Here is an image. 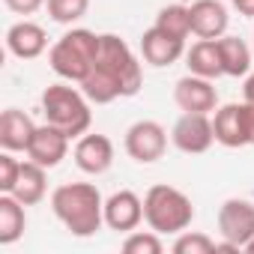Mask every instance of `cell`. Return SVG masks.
Listing matches in <instances>:
<instances>
[{
	"label": "cell",
	"mask_w": 254,
	"mask_h": 254,
	"mask_svg": "<svg viewBox=\"0 0 254 254\" xmlns=\"http://www.w3.org/2000/svg\"><path fill=\"white\" fill-rule=\"evenodd\" d=\"M141 84H144V75H141V63L135 60L132 48L126 45L120 36L105 33L102 42H99L96 66L81 81L84 96L90 102H96V105H108L114 99L138 96Z\"/></svg>",
	"instance_id": "1"
},
{
	"label": "cell",
	"mask_w": 254,
	"mask_h": 254,
	"mask_svg": "<svg viewBox=\"0 0 254 254\" xmlns=\"http://www.w3.org/2000/svg\"><path fill=\"white\" fill-rule=\"evenodd\" d=\"M174 102L180 105L183 114H212L218 108V93L209 78L200 75H186L174 87Z\"/></svg>",
	"instance_id": "9"
},
{
	"label": "cell",
	"mask_w": 254,
	"mask_h": 254,
	"mask_svg": "<svg viewBox=\"0 0 254 254\" xmlns=\"http://www.w3.org/2000/svg\"><path fill=\"white\" fill-rule=\"evenodd\" d=\"M6 48L21 60H36L48 48V33L33 21H18L6 30Z\"/></svg>",
	"instance_id": "16"
},
{
	"label": "cell",
	"mask_w": 254,
	"mask_h": 254,
	"mask_svg": "<svg viewBox=\"0 0 254 254\" xmlns=\"http://www.w3.org/2000/svg\"><path fill=\"white\" fill-rule=\"evenodd\" d=\"M75 165L84 174H90V177L105 174L114 165V144H111V138H105V135H81L78 144H75Z\"/></svg>",
	"instance_id": "14"
},
{
	"label": "cell",
	"mask_w": 254,
	"mask_h": 254,
	"mask_svg": "<svg viewBox=\"0 0 254 254\" xmlns=\"http://www.w3.org/2000/svg\"><path fill=\"white\" fill-rule=\"evenodd\" d=\"M45 6H48L51 21H57V24H75L78 18L87 15L90 0H45Z\"/></svg>",
	"instance_id": "23"
},
{
	"label": "cell",
	"mask_w": 254,
	"mask_h": 254,
	"mask_svg": "<svg viewBox=\"0 0 254 254\" xmlns=\"http://www.w3.org/2000/svg\"><path fill=\"white\" fill-rule=\"evenodd\" d=\"M123 251L126 254H162L165 245H162L159 233L150 230V233H129V239L123 242Z\"/></svg>",
	"instance_id": "25"
},
{
	"label": "cell",
	"mask_w": 254,
	"mask_h": 254,
	"mask_svg": "<svg viewBox=\"0 0 254 254\" xmlns=\"http://www.w3.org/2000/svg\"><path fill=\"white\" fill-rule=\"evenodd\" d=\"M168 150V132L156 120H138L126 132V153L141 165H153Z\"/></svg>",
	"instance_id": "6"
},
{
	"label": "cell",
	"mask_w": 254,
	"mask_h": 254,
	"mask_svg": "<svg viewBox=\"0 0 254 254\" xmlns=\"http://www.w3.org/2000/svg\"><path fill=\"white\" fill-rule=\"evenodd\" d=\"M245 251H248V254H254V236L248 239V245H245Z\"/></svg>",
	"instance_id": "30"
},
{
	"label": "cell",
	"mask_w": 254,
	"mask_h": 254,
	"mask_svg": "<svg viewBox=\"0 0 254 254\" xmlns=\"http://www.w3.org/2000/svg\"><path fill=\"white\" fill-rule=\"evenodd\" d=\"M69 141H72V138H69L66 132H60L57 126H51V123L36 126L33 141H30V147H27V156H30V162H36V165H42L45 171H51V168H57V165L66 159Z\"/></svg>",
	"instance_id": "11"
},
{
	"label": "cell",
	"mask_w": 254,
	"mask_h": 254,
	"mask_svg": "<svg viewBox=\"0 0 254 254\" xmlns=\"http://www.w3.org/2000/svg\"><path fill=\"white\" fill-rule=\"evenodd\" d=\"M27 227L24 203L15 194H0V245H12Z\"/></svg>",
	"instance_id": "19"
},
{
	"label": "cell",
	"mask_w": 254,
	"mask_h": 254,
	"mask_svg": "<svg viewBox=\"0 0 254 254\" xmlns=\"http://www.w3.org/2000/svg\"><path fill=\"white\" fill-rule=\"evenodd\" d=\"M242 93H245V102H248V105H254V75H248V81H245Z\"/></svg>",
	"instance_id": "29"
},
{
	"label": "cell",
	"mask_w": 254,
	"mask_h": 254,
	"mask_svg": "<svg viewBox=\"0 0 254 254\" xmlns=\"http://www.w3.org/2000/svg\"><path fill=\"white\" fill-rule=\"evenodd\" d=\"M42 3H45V0H6V6L12 12H18V15H33Z\"/></svg>",
	"instance_id": "27"
},
{
	"label": "cell",
	"mask_w": 254,
	"mask_h": 254,
	"mask_svg": "<svg viewBox=\"0 0 254 254\" xmlns=\"http://www.w3.org/2000/svg\"><path fill=\"white\" fill-rule=\"evenodd\" d=\"M174 254H215V239H209L206 233L183 230L180 239L174 242Z\"/></svg>",
	"instance_id": "24"
},
{
	"label": "cell",
	"mask_w": 254,
	"mask_h": 254,
	"mask_svg": "<svg viewBox=\"0 0 254 254\" xmlns=\"http://www.w3.org/2000/svg\"><path fill=\"white\" fill-rule=\"evenodd\" d=\"M51 209L72 236H93L105 221V200L93 183H66L51 194Z\"/></svg>",
	"instance_id": "2"
},
{
	"label": "cell",
	"mask_w": 254,
	"mask_h": 254,
	"mask_svg": "<svg viewBox=\"0 0 254 254\" xmlns=\"http://www.w3.org/2000/svg\"><path fill=\"white\" fill-rule=\"evenodd\" d=\"M230 3L242 12V15H248V18H254V0H230Z\"/></svg>",
	"instance_id": "28"
},
{
	"label": "cell",
	"mask_w": 254,
	"mask_h": 254,
	"mask_svg": "<svg viewBox=\"0 0 254 254\" xmlns=\"http://www.w3.org/2000/svg\"><path fill=\"white\" fill-rule=\"evenodd\" d=\"M212 132H215V141L221 147H251V138H248V111H245V102L236 105H224V108H215V120H212Z\"/></svg>",
	"instance_id": "10"
},
{
	"label": "cell",
	"mask_w": 254,
	"mask_h": 254,
	"mask_svg": "<svg viewBox=\"0 0 254 254\" xmlns=\"http://www.w3.org/2000/svg\"><path fill=\"white\" fill-rule=\"evenodd\" d=\"M33 132H36V123L18 108H9L0 117V147L9 150V153H18V150L27 153V147L33 141Z\"/></svg>",
	"instance_id": "17"
},
{
	"label": "cell",
	"mask_w": 254,
	"mask_h": 254,
	"mask_svg": "<svg viewBox=\"0 0 254 254\" xmlns=\"http://www.w3.org/2000/svg\"><path fill=\"white\" fill-rule=\"evenodd\" d=\"M45 168L36 165V162H21V174H18V183L9 194H15L24 206H36L42 197H45Z\"/></svg>",
	"instance_id": "20"
},
{
	"label": "cell",
	"mask_w": 254,
	"mask_h": 254,
	"mask_svg": "<svg viewBox=\"0 0 254 254\" xmlns=\"http://www.w3.org/2000/svg\"><path fill=\"white\" fill-rule=\"evenodd\" d=\"M218 51H221L224 75H230V78L248 75V69H251V48L245 45V39H239V36H218Z\"/></svg>",
	"instance_id": "21"
},
{
	"label": "cell",
	"mask_w": 254,
	"mask_h": 254,
	"mask_svg": "<svg viewBox=\"0 0 254 254\" xmlns=\"http://www.w3.org/2000/svg\"><path fill=\"white\" fill-rule=\"evenodd\" d=\"M218 230L227 242L245 248L254 236V203L245 197H230L218 209Z\"/></svg>",
	"instance_id": "8"
},
{
	"label": "cell",
	"mask_w": 254,
	"mask_h": 254,
	"mask_svg": "<svg viewBox=\"0 0 254 254\" xmlns=\"http://www.w3.org/2000/svg\"><path fill=\"white\" fill-rule=\"evenodd\" d=\"M141 221H144V200H141L135 191L120 189V191H114V194L105 200V224H108L111 230L129 233V230H135Z\"/></svg>",
	"instance_id": "12"
},
{
	"label": "cell",
	"mask_w": 254,
	"mask_h": 254,
	"mask_svg": "<svg viewBox=\"0 0 254 254\" xmlns=\"http://www.w3.org/2000/svg\"><path fill=\"white\" fill-rule=\"evenodd\" d=\"M99 42H102V36H96L93 30L75 27V30L63 33V36L51 45L48 63H51V69H54L60 78L81 84V81L93 72V66H96Z\"/></svg>",
	"instance_id": "3"
},
{
	"label": "cell",
	"mask_w": 254,
	"mask_h": 254,
	"mask_svg": "<svg viewBox=\"0 0 254 254\" xmlns=\"http://www.w3.org/2000/svg\"><path fill=\"white\" fill-rule=\"evenodd\" d=\"M189 15H191V33L200 36V39H218L224 36L227 30V6L221 0H194L189 6Z\"/></svg>",
	"instance_id": "15"
},
{
	"label": "cell",
	"mask_w": 254,
	"mask_h": 254,
	"mask_svg": "<svg viewBox=\"0 0 254 254\" xmlns=\"http://www.w3.org/2000/svg\"><path fill=\"white\" fill-rule=\"evenodd\" d=\"M171 141H174V147H177L180 153H189V156L206 153V150L212 147V141H215L209 114H183V117L174 123Z\"/></svg>",
	"instance_id": "7"
},
{
	"label": "cell",
	"mask_w": 254,
	"mask_h": 254,
	"mask_svg": "<svg viewBox=\"0 0 254 254\" xmlns=\"http://www.w3.org/2000/svg\"><path fill=\"white\" fill-rule=\"evenodd\" d=\"M42 114L45 123L57 126L60 132H66L69 138H81L87 135L93 114H90V99L84 96V90H75L69 84H51L42 93Z\"/></svg>",
	"instance_id": "4"
},
{
	"label": "cell",
	"mask_w": 254,
	"mask_h": 254,
	"mask_svg": "<svg viewBox=\"0 0 254 254\" xmlns=\"http://www.w3.org/2000/svg\"><path fill=\"white\" fill-rule=\"evenodd\" d=\"M156 27H162L165 33L177 36V39H186L191 33V15H189V6L183 3H171L165 6L159 15H156Z\"/></svg>",
	"instance_id": "22"
},
{
	"label": "cell",
	"mask_w": 254,
	"mask_h": 254,
	"mask_svg": "<svg viewBox=\"0 0 254 254\" xmlns=\"http://www.w3.org/2000/svg\"><path fill=\"white\" fill-rule=\"evenodd\" d=\"M186 66L191 75L200 78H221L224 66H221V51H218V39H200L191 45V51L186 54Z\"/></svg>",
	"instance_id": "18"
},
{
	"label": "cell",
	"mask_w": 254,
	"mask_h": 254,
	"mask_svg": "<svg viewBox=\"0 0 254 254\" xmlns=\"http://www.w3.org/2000/svg\"><path fill=\"white\" fill-rule=\"evenodd\" d=\"M18 174H21V162L9 150H3V156H0V191L9 194L18 183Z\"/></svg>",
	"instance_id": "26"
},
{
	"label": "cell",
	"mask_w": 254,
	"mask_h": 254,
	"mask_svg": "<svg viewBox=\"0 0 254 254\" xmlns=\"http://www.w3.org/2000/svg\"><path fill=\"white\" fill-rule=\"evenodd\" d=\"M141 54L150 66L156 69H165L171 63H177L183 54H186V39H177L171 33H165L162 27H150L144 36H141Z\"/></svg>",
	"instance_id": "13"
},
{
	"label": "cell",
	"mask_w": 254,
	"mask_h": 254,
	"mask_svg": "<svg viewBox=\"0 0 254 254\" xmlns=\"http://www.w3.org/2000/svg\"><path fill=\"white\" fill-rule=\"evenodd\" d=\"M144 221L156 233H183L194 221V206L180 189L153 186L144 194Z\"/></svg>",
	"instance_id": "5"
}]
</instances>
